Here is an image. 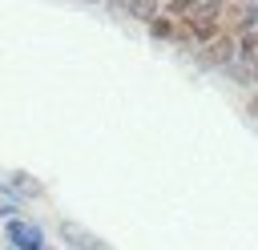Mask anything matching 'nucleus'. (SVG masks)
<instances>
[{
	"instance_id": "obj_1",
	"label": "nucleus",
	"mask_w": 258,
	"mask_h": 250,
	"mask_svg": "<svg viewBox=\"0 0 258 250\" xmlns=\"http://www.w3.org/2000/svg\"><path fill=\"white\" fill-rule=\"evenodd\" d=\"M206 65H230L234 60V32H218V36H210L206 44H202V52H198Z\"/></svg>"
},
{
	"instance_id": "obj_2",
	"label": "nucleus",
	"mask_w": 258,
	"mask_h": 250,
	"mask_svg": "<svg viewBox=\"0 0 258 250\" xmlns=\"http://www.w3.org/2000/svg\"><path fill=\"white\" fill-rule=\"evenodd\" d=\"M8 238H12L20 250H44V246H40V242H44V234H40L36 226L20 222V218H12V222H8Z\"/></svg>"
},
{
	"instance_id": "obj_3",
	"label": "nucleus",
	"mask_w": 258,
	"mask_h": 250,
	"mask_svg": "<svg viewBox=\"0 0 258 250\" xmlns=\"http://www.w3.org/2000/svg\"><path fill=\"white\" fill-rule=\"evenodd\" d=\"M250 40H254V52H258V32H254V36H250Z\"/></svg>"
}]
</instances>
